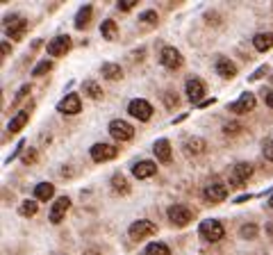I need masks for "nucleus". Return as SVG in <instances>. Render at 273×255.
<instances>
[{"label": "nucleus", "instance_id": "nucleus-14", "mask_svg": "<svg viewBox=\"0 0 273 255\" xmlns=\"http://www.w3.org/2000/svg\"><path fill=\"white\" fill-rule=\"evenodd\" d=\"M255 103H257V100H255L253 93H241V98L228 105V112H234V114L253 112V109H255Z\"/></svg>", "mask_w": 273, "mask_h": 255}, {"label": "nucleus", "instance_id": "nucleus-27", "mask_svg": "<svg viewBox=\"0 0 273 255\" xmlns=\"http://www.w3.org/2000/svg\"><path fill=\"white\" fill-rule=\"evenodd\" d=\"M146 255H171V248L162 241H153L146 246Z\"/></svg>", "mask_w": 273, "mask_h": 255}, {"label": "nucleus", "instance_id": "nucleus-7", "mask_svg": "<svg viewBox=\"0 0 273 255\" xmlns=\"http://www.w3.org/2000/svg\"><path fill=\"white\" fill-rule=\"evenodd\" d=\"M166 214H169L171 223H173V226H178V228H184L189 221L194 219L191 210H189V207H184V205H171L169 210H166Z\"/></svg>", "mask_w": 273, "mask_h": 255}, {"label": "nucleus", "instance_id": "nucleus-32", "mask_svg": "<svg viewBox=\"0 0 273 255\" xmlns=\"http://www.w3.org/2000/svg\"><path fill=\"white\" fill-rule=\"evenodd\" d=\"M139 21H141V23H146V25H155V23H157V12H153V10L144 12V14L139 16Z\"/></svg>", "mask_w": 273, "mask_h": 255}, {"label": "nucleus", "instance_id": "nucleus-36", "mask_svg": "<svg viewBox=\"0 0 273 255\" xmlns=\"http://www.w3.org/2000/svg\"><path fill=\"white\" fill-rule=\"evenodd\" d=\"M264 157L273 162V139H268V142L264 144Z\"/></svg>", "mask_w": 273, "mask_h": 255}, {"label": "nucleus", "instance_id": "nucleus-5", "mask_svg": "<svg viewBox=\"0 0 273 255\" xmlns=\"http://www.w3.org/2000/svg\"><path fill=\"white\" fill-rule=\"evenodd\" d=\"M128 112H130V116L139 118V121H150V116H153V105L144 98H134V100H130Z\"/></svg>", "mask_w": 273, "mask_h": 255}, {"label": "nucleus", "instance_id": "nucleus-30", "mask_svg": "<svg viewBox=\"0 0 273 255\" xmlns=\"http://www.w3.org/2000/svg\"><path fill=\"white\" fill-rule=\"evenodd\" d=\"M50 69H53V62H50V59H41V62L37 64L35 69H32V75H37V78H39V75L48 73Z\"/></svg>", "mask_w": 273, "mask_h": 255}, {"label": "nucleus", "instance_id": "nucleus-3", "mask_svg": "<svg viewBox=\"0 0 273 255\" xmlns=\"http://www.w3.org/2000/svg\"><path fill=\"white\" fill-rule=\"evenodd\" d=\"M109 135L116 142H130L134 137V128L128 121H123V118H114V121L109 123Z\"/></svg>", "mask_w": 273, "mask_h": 255}, {"label": "nucleus", "instance_id": "nucleus-22", "mask_svg": "<svg viewBox=\"0 0 273 255\" xmlns=\"http://www.w3.org/2000/svg\"><path fill=\"white\" fill-rule=\"evenodd\" d=\"M91 14H94V7H91V5L80 7L78 16H75V28H78V30H85L87 25H89V21H91Z\"/></svg>", "mask_w": 273, "mask_h": 255}, {"label": "nucleus", "instance_id": "nucleus-31", "mask_svg": "<svg viewBox=\"0 0 273 255\" xmlns=\"http://www.w3.org/2000/svg\"><path fill=\"white\" fill-rule=\"evenodd\" d=\"M241 239H255L257 237V226L255 223H246V226H241Z\"/></svg>", "mask_w": 273, "mask_h": 255}, {"label": "nucleus", "instance_id": "nucleus-11", "mask_svg": "<svg viewBox=\"0 0 273 255\" xmlns=\"http://www.w3.org/2000/svg\"><path fill=\"white\" fill-rule=\"evenodd\" d=\"M69 50H71V37L69 35H60V37H55V39H50V44H48L50 57H64Z\"/></svg>", "mask_w": 273, "mask_h": 255}, {"label": "nucleus", "instance_id": "nucleus-23", "mask_svg": "<svg viewBox=\"0 0 273 255\" xmlns=\"http://www.w3.org/2000/svg\"><path fill=\"white\" fill-rule=\"evenodd\" d=\"M55 196V187L50 182H39L35 187V198L37 201H50Z\"/></svg>", "mask_w": 273, "mask_h": 255}, {"label": "nucleus", "instance_id": "nucleus-45", "mask_svg": "<svg viewBox=\"0 0 273 255\" xmlns=\"http://www.w3.org/2000/svg\"><path fill=\"white\" fill-rule=\"evenodd\" d=\"M271 82H273V75H271Z\"/></svg>", "mask_w": 273, "mask_h": 255}, {"label": "nucleus", "instance_id": "nucleus-16", "mask_svg": "<svg viewBox=\"0 0 273 255\" xmlns=\"http://www.w3.org/2000/svg\"><path fill=\"white\" fill-rule=\"evenodd\" d=\"M157 173V164L150 162V160H141L132 167V176L139 178V180H146V178H153Z\"/></svg>", "mask_w": 273, "mask_h": 255}, {"label": "nucleus", "instance_id": "nucleus-24", "mask_svg": "<svg viewBox=\"0 0 273 255\" xmlns=\"http://www.w3.org/2000/svg\"><path fill=\"white\" fill-rule=\"evenodd\" d=\"M184 148H187V155H203L205 148H207V144H205L200 137H191V139H187Z\"/></svg>", "mask_w": 273, "mask_h": 255}, {"label": "nucleus", "instance_id": "nucleus-35", "mask_svg": "<svg viewBox=\"0 0 273 255\" xmlns=\"http://www.w3.org/2000/svg\"><path fill=\"white\" fill-rule=\"evenodd\" d=\"M239 130H241V125H239V123H228V125H223V133L225 135H237Z\"/></svg>", "mask_w": 273, "mask_h": 255}, {"label": "nucleus", "instance_id": "nucleus-6", "mask_svg": "<svg viewBox=\"0 0 273 255\" xmlns=\"http://www.w3.org/2000/svg\"><path fill=\"white\" fill-rule=\"evenodd\" d=\"M159 62H162V66H166V69L175 71L182 66V55H180L178 48H173V46H164L162 53H159Z\"/></svg>", "mask_w": 273, "mask_h": 255}, {"label": "nucleus", "instance_id": "nucleus-10", "mask_svg": "<svg viewBox=\"0 0 273 255\" xmlns=\"http://www.w3.org/2000/svg\"><path fill=\"white\" fill-rule=\"evenodd\" d=\"M69 207H71V198L69 196L57 198V201L53 203V207H50V214H48L50 223H62L64 216H66V212H69Z\"/></svg>", "mask_w": 273, "mask_h": 255}, {"label": "nucleus", "instance_id": "nucleus-40", "mask_svg": "<svg viewBox=\"0 0 273 255\" xmlns=\"http://www.w3.org/2000/svg\"><path fill=\"white\" fill-rule=\"evenodd\" d=\"M264 103L273 109V91H264Z\"/></svg>", "mask_w": 273, "mask_h": 255}, {"label": "nucleus", "instance_id": "nucleus-13", "mask_svg": "<svg viewBox=\"0 0 273 255\" xmlns=\"http://www.w3.org/2000/svg\"><path fill=\"white\" fill-rule=\"evenodd\" d=\"M250 176H253V164H248V162H237V164H234V169H232L230 185H232V187H241Z\"/></svg>", "mask_w": 273, "mask_h": 255}, {"label": "nucleus", "instance_id": "nucleus-41", "mask_svg": "<svg viewBox=\"0 0 273 255\" xmlns=\"http://www.w3.org/2000/svg\"><path fill=\"white\" fill-rule=\"evenodd\" d=\"M207 105H214V98H207V100H203V103H200V107H207Z\"/></svg>", "mask_w": 273, "mask_h": 255}, {"label": "nucleus", "instance_id": "nucleus-2", "mask_svg": "<svg viewBox=\"0 0 273 255\" xmlns=\"http://www.w3.org/2000/svg\"><path fill=\"white\" fill-rule=\"evenodd\" d=\"M28 32V21L23 16L14 14V16H5V35L14 41H21Z\"/></svg>", "mask_w": 273, "mask_h": 255}, {"label": "nucleus", "instance_id": "nucleus-1", "mask_svg": "<svg viewBox=\"0 0 273 255\" xmlns=\"http://www.w3.org/2000/svg\"><path fill=\"white\" fill-rule=\"evenodd\" d=\"M198 232H200V237H203L205 241H212V244H216V241L223 239L225 228H223V223H221V221L207 219V221H203V223H200Z\"/></svg>", "mask_w": 273, "mask_h": 255}, {"label": "nucleus", "instance_id": "nucleus-29", "mask_svg": "<svg viewBox=\"0 0 273 255\" xmlns=\"http://www.w3.org/2000/svg\"><path fill=\"white\" fill-rule=\"evenodd\" d=\"M19 212H21V216H35L37 212H39V203L23 201V203H21V207H19Z\"/></svg>", "mask_w": 273, "mask_h": 255}, {"label": "nucleus", "instance_id": "nucleus-15", "mask_svg": "<svg viewBox=\"0 0 273 255\" xmlns=\"http://www.w3.org/2000/svg\"><path fill=\"white\" fill-rule=\"evenodd\" d=\"M80 109H82V103H80V96H78V93H66V98H62L60 105H57V112L69 114V116L78 114Z\"/></svg>", "mask_w": 273, "mask_h": 255}, {"label": "nucleus", "instance_id": "nucleus-42", "mask_svg": "<svg viewBox=\"0 0 273 255\" xmlns=\"http://www.w3.org/2000/svg\"><path fill=\"white\" fill-rule=\"evenodd\" d=\"M85 255H100V250H96V248H89V250H85Z\"/></svg>", "mask_w": 273, "mask_h": 255}, {"label": "nucleus", "instance_id": "nucleus-4", "mask_svg": "<svg viewBox=\"0 0 273 255\" xmlns=\"http://www.w3.org/2000/svg\"><path fill=\"white\" fill-rule=\"evenodd\" d=\"M128 232L132 239H146V237H150V235H157V226L148 219H139L128 228Z\"/></svg>", "mask_w": 273, "mask_h": 255}, {"label": "nucleus", "instance_id": "nucleus-33", "mask_svg": "<svg viewBox=\"0 0 273 255\" xmlns=\"http://www.w3.org/2000/svg\"><path fill=\"white\" fill-rule=\"evenodd\" d=\"M30 91H32V89H30V84H23V87L19 89V93H16V98L12 100V107H16V105H19L21 100H23V98H25V96H28V93H30Z\"/></svg>", "mask_w": 273, "mask_h": 255}, {"label": "nucleus", "instance_id": "nucleus-38", "mask_svg": "<svg viewBox=\"0 0 273 255\" xmlns=\"http://www.w3.org/2000/svg\"><path fill=\"white\" fill-rule=\"evenodd\" d=\"M164 100H166V105H169V107H175V105H178V98H173V96H171V91L164 93Z\"/></svg>", "mask_w": 273, "mask_h": 255}, {"label": "nucleus", "instance_id": "nucleus-20", "mask_svg": "<svg viewBox=\"0 0 273 255\" xmlns=\"http://www.w3.org/2000/svg\"><path fill=\"white\" fill-rule=\"evenodd\" d=\"M100 73H103L107 80H112V82H116V80L123 78V69L114 62H105L103 66H100Z\"/></svg>", "mask_w": 273, "mask_h": 255}, {"label": "nucleus", "instance_id": "nucleus-34", "mask_svg": "<svg viewBox=\"0 0 273 255\" xmlns=\"http://www.w3.org/2000/svg\"><path fill=\"white\" fill-rule=\"evenodd\" d=\"M134 5H137V0H121V3H119V5H116V7H119L121 12H130Z\"/></svg>", "mask_w": 273, "mask_h": 255}, {"label": "nucleus", "instance_id": "nucleus-17", "mask_svg": "<svg viewBox=\"0 0 273 255\" xmlns=\"http://www.w3.org/2000/svg\"><path fill=\"white\" fill-rule=\"evenodd\" d=\"M153 153H155V157H157L162 164L171 162V157H173V151H171L169 139H157V142L153 144Z\"/></svg>", "mask_w": 273, "mask_h": 255}, {"label": "nucleus", "instance_id": "nucleus-8", "mask_svg": "<svg viewBox=\"0 0 273 255\" xmlns=\"http://www.w3.org/2000/svg\"><path fill=\"white\" fill-rule=\"evenodd\" d=\"M89 153L94 162H109V160H114L119 155V148L112 146V144H94Z\"/></svg>", "mask_w": 273, "mask_h": 255}, {"label": "nucleus", "instance_id": "nucleus-26", "mask_svg": "<svg viewBox=\"0 0 273 255\" xmlns=\"http://www.w3.org/2000/svg\"><path fill=\"white\" fill-rule=\"evenodd\" d=\"M112 189H114L116 194H123V196L130 194V185H128L123 173H114V176H112Z\"/></svg>", "mask_w": 273, "mask_h": 255}, {"label": "nucleus", "instance_id": "nucleus-12", "mask_svg": "<svg viewBox=\"0 0 273 255\" xmlns=\"http://www.w3.org/2000/svg\"><path fill=\"white\" fill-rule=\"evenodd\" d=\"M184 91H187V98L191 100V103H203V96H205V84L203 80L198 78H189L187 84H184Z\"/></svg>", "mask_w": 273, "mask_h": 255}, {"label": "nucleus", "instance_id": "nucleus-37", "mask_svg": "<svg viewBox=\"0 0 273 255\" xmlns=\"http://www.w3.org/2000/svg\"><path fill=\"white\" fill-rule=\"evenodd\" d=\"M35 160H37V153H35V151H28V153H25V155H23V162H25V164L35 162Z\"/></svg>", "mask_w": 273, "mask_h": 255}, {"label": "nucleus", "instance_id": "nucleus-9", "mask_svg": "<svg viewBox=\"0 0 273 255\" xmlns=\"http://www.w3.org/2000/svg\"><path fill=\"white\" fill-rule=\"evenodd\" d=\"M203 198L207 203H223L228 198V187L223 182H209L203 189Z\"/></svg>", "mask_w": 273, "mask_h": 255}, {"label": "nucleus", "instance_id": "nucleus-19", "mask_svg": "<svg viewBox=\"0 0 273 255\" xmlns=\"http://www.w3.org/2000/svg\"><path fill=\"white\" fill-rule=\"evenodd\" d=\"M216 73L221 75V78L230 80V78H234V75H237V66H234V64L230 62L228 57H218L216 59Z\"/></svg>", "mask_w": 273, "mask_h": 255}, {"label": "nucleus", "instance_id": "nucleus-18", "mask_svg": "<svg viewBox=\"0 0 273 255\" xmlns=\"http://www.w3.org/2000/svg\"><path fill=\"white\" fill-rule=\"evenodd\" d=\"M30 114H32V107H25V109H21V112L16 114V116L10 121V125H7V130H10L12 135L21 133V130H23V128H25V123L30 121Z\"/></svg>", "mask_w": 273, "mask_h": 255}, {"label": "nucleus", "instance_id": "nucleus-43", "mask_svg": "<svg viewBox=\"0 0 273 255\" xmlns=\"http://www.w3.org/2000/svg\"><path fill=\"white\" fill-rule=\"evenodd\" d=\"M3 55H10V44H7V41L3 44Z\"/></svg>", "mask_w": 273, "mask_h": 255}, {"label": "nucleus", "instance_id": "nucleus-21", "mask_svg": "<svg viewBox=\"0 0 273 255\" xmlns=\"http://www.w3.org/2000/svg\"><path fill=\"white\" fill-rule=\"evenodd\" d=\"M253 46L259 53H266L268 48H273V32H259L253 37Z\"/></svg>", "mask_w": 273, "mask_h": 255}, {"label": "nucleus", "instance_id": "nucleus-44", "mask_svg": "<svg viewBox=\"0 0 273 255\" xmlns=\"http://www.w3.org/2000/svg\"><path fill=\"white\" fill-rule=\"evenodd\" d=\"M268 207H271V210H273V196L268 198Z\"/></svg>", "mask_w": 273, "mask_h": 255}, {"label": "nucleus", "instance_id": "nucleus-28", "mask_svg": "<svg viewBox=\"0 0 273 255\" xmlns=\"http://www.w3.org/2000/svg\"><path fill=\"white\" fill-rule=\"evenodd\" d=\"M85 93L89 96V98H94V100L103 98V89H100V84L94 82V80H87V82H85Z\"/></svg>", "mask_w": 273, "mask_h": 255}, {"label": "nucleus", "instance_id": "nucleus-25", "mask_svg": "<svg viewBox=\"0 0 273 255\" xmlns=\"http://www.w3.org/2000/svg\"><path fill=\"white\" fill-rule=\"evenodd\" d=\"M100 35H103V39H107V41H114V39H116V35H119V28H116V21H112V19L103 21V25H100Z\"/></svg>", "mask_w": 273, "mask_h": 255}, {"label": "nucleus", "instance_id": "nucleus-39", "mask_svg": "<svg viewBox=\"0 0 273 255\" xmlns=\"http://www.w3.org/2000/svg\"><path fill=\"white\" fill-rule=\"evenodd\" d=\"M264 73H266V64H264V66H259V69L257 71H255V73L253 75H250V80H259V78H262V75Z\"/></svg>", "mask_w": 273, "mask_h": 255}]
</instances>
